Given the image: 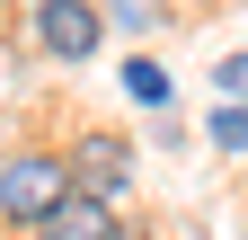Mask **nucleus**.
I'll return each instance as SVG.
<instances>
[{"instance_id":"f257e3e1","label":"nucleus","mask_w":248,"mask_h":240,"mask_svg":"<svg viewBox=\"0 0 248 240\" xmlns=\"http://www.w3.org/2000/svg\"><path fill=\"white\" fill-rule=\"evenodd\" d=\"M71 187H80V178H71V160H45V152H18L9 169H0V214H9V223H53L62 214V205H71Z\"/></svg>"},{"instance_id":"f03ea898","label":"nucleus","mask_w":248,"mask_h":240,"mask_svg":"<svg viewBox=\"0 0 248 240\" xmlns=\"http://www.w3.org/2000/svg\"><path fill=\"white\" fill-rule=\"evenodd\" d=\"M98 0H36V45L53 53V63H89L98 53Z\"/></svg>"},{"instance_id":"7ed1b4c3","label":"nucleus","mask_w":248,"mask_h":240,"mask_svg":"<svg viewBox=\"0 0 248 240\" xmlns=\"http://www.w3.org/2000/svg\"><path fill=\"white\" fill-rule=\"evenodd\" d=\"M71 178H80L89 196H124V178H133V142H124V134H80Z\"/></svg>"},{"instance_id":"20e7f679","label":"nucleus","mask_w":248,"mask_h":240,"mask_svg":"<svg viewBox=\"0 0 248 240\" xmlns=\"http://www.w3.org/2000/svg\"><path fill=\"white\" fill-rule=\"evenodd\" d=\"M45 240H124L115 231V214H107V196H89V187H71V205L45 223Z\"/></svg>"},{"instance_id":"39448f33","label":"nucleus","mask_w":248,"mask_h":240,"mask_svg":"<svg viewBox=\"0 0 248 240\" xmlns=\"http://www.w3.org/2000/svg\"><path fill=\"white\" fill-rule=\"evenodd\" d=\"M124 98H142V107H169V71L151 63V53H133V63H124Z\"/></svg>"},{"instance_id":"423d86ee","label":"nucleus","mask_w":248,"mask_h":240,"mask_svg":"<svg viewBox=\"0 0 248 240\" xmlns=\"http://www.w3.org/2000/svg\"><path fill=\"white\" fill-rule=\"evenodd\" d=\"M204 134H213V152H248V98H222Z\"/></svg>"},{"instance_id":"0eeeda50","label":"nucleus","mask_w":248,"mask_h":240,"mask_svg":"<svg viewBox=\"0 0 248 240\" xmlns=\"http://www.w3.org/2000/svg\"><path fill=\"white\" fill-rule=\"evenodd\" d=\"M213 89H222V98H248V53H222V71H213Z\"/></svg>"},{"instance_id":"6e6552de","label":"nucleus","mask_w":248,"mask_h":240,"mask_svg":"<svg viewBox=\"0 0 248 240\" xmlns=\"http://www.w3.org/2000/svg\"><path fill=\"white\" fill-rule=\"evenodd\" d=\"M107 9H115V18H124V27H142V0H107Z\"/></svg>"}]
</instances>
